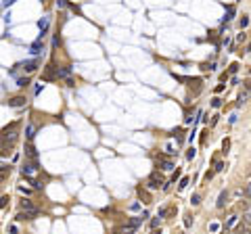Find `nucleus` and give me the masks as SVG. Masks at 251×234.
I'll use <instances>...</instances> for the list:
<instances>
[{
	"label": "nucleus",
	"mask_w": 251,
	"mask_h": 234,
	"mask_svg": "<svg viewBox=\"0 0 251 234\" xmlns=\"http://www.w3.org/2000/svg\"><path fill=\"white\" fill-rule=\"evenodd\" d=\"M146 188H151V190H157V188H163V178H161L159 172H153L146 180Z\"/></svg>",
	"instance_id": "f257e3e1"
},
{
	"label": "nucleus",
	"mask_w": 251,
	"mask_h": 234,
	"mask_svg": "<svg viewBox=\"0 0 251 234\" xmlns=\"http://www.w3.org/2000/svg\"><path fill=\"white\" fill-rule=\"evenodd\" d=\"M40 63H42L40 56H34V59H27V61H21L19 65H21V69H23V71L32 73V71H36V69L40 67Z\"/></svg>",
	"instance_id": "f03ea898"
},
{
	"label": "nucleus",
	"mask_w": 251,
	"mask_h": 234,
	"mask_svg": "<svg viewBox=\"0 0 251 234\" xmlns=\"http://www.w3.org/2000/svg\"><path fill=\"white\" fill-rule=\"evenodd\" d=\"M29 55L32 56H42L44 55V44H42V40H36L32 46H29Z\"/></svg>",
	"instance_id": "7ed1b4c3"
},
{
	"label": "nucleus",
	"mask_w": 251,
	"mask_h": 234,
	"mask_svg": "<svg viewBox=\"0 0 251 234\" xmlns=\"http://www.w3.org/2000/svg\"><path fill=\"white\" fill-rule=\"evenodd\" d=\"M36 172H38V165H36V163H23V165H21V173H23L25 178H32Z\"/></svg>",
	"instance_id": "20e7f679"
},
{
	"label": "nucleus",
	"mask_w": 251,
	"mask_h": 234,
	"mask_svg": "<svg viewBox=\"0 0 251 234\" xmlns=\"http://www.w3.org/2000/svg\"><path fill=\"white\" fill-rule=\"evenodd\" d=\"M48 23H50L48 17H42V19L38 21V27H40V36H38V40H42V38L46 36V32H48Z\"/></svg>",
	"instance_id": "39448f33"
},
{
	"label": "nucleus",
	"mask_w": 251,
	"mask_h": 234,
	"mask_svg": "<svg viewBox=\"0 0 251 234\" xmlns=\"http://www.w3.org/2000/svg\"><path fill=\"white\" fill-rule=\"evenodd\" d=\"M8 103V107H15V109H19V107H25V96H13V98H8L7 100Z\"/></svg>",
	"instance_id": "423d86ee"
},
{
	"label": "nucleus",
	"mask_w": 251,
	"mask_h": 234,
	"mask_svg": "<svg viewBox=\"0 0 251 234\" xmlns=\"http://www.w3.org/2000/svg\"><path fill=\"white\" fill-rule=\"evenodd\" d=\"M71 71H73V67L71 65H65V67H57V77H69L71 76Z\"/></svg>",
	"instance_id": "0eeeda50"
},
{
	"label": "nucleus",
	"mask_w": 251,
	"mask_h": 234,
	"mask_svg": "<svg viewBox=\"0 0 251 234\" xmlns=\"http://www.w3.org/2000/svg\"><path fill=\"white\" fill-rule=\"evenodd\" d=\"M34 136H36V124L29 121L27 128H25V138H27V140H34Z\"/></svg>",
	"instance_id": "6e6552de"
},
{
	"label": "nucleus",
	"mask_w": 251,
	"mask_h": 234,
	"mask_svg": "<svg viewBox=\"0 0 251 234\" xmlns=\"http://www.w3.org/2000/svg\"><path fill=\"white\" fill-rule=\"evenodd\" d=\"M226 201H228V190H222V193H220V197H218V203H216V205L222 209V207L226 205Z\"/></svg>",
	"instance_id": "1a4fd4ad"
},
{
	"label": "nucleus",
	"mask_w": 251,
	"mask_h": 234,
	"mask_svg": "<svg viewBox=\"0 0 251 234\" xmlns=\"http://www.w3.org/2000/svg\"><path fill=\"white\" fill-rule=\"evenodd\" d=\"M234 15H237L234 7H228V8H226V17H224V23H230V21L234 19Z\"/></svg>",
	"instance_id": "9d476101"
},
{
	"label": "nucleus",
	"mask_w": 251,
	"mask_h": 234,
	"mask_svg": "<svg viewBox=\"0 0 251 234\" xmlns=\"http://www.w3.org/2000/svg\"><path fill=\"white\" fill-rule=\"evenodd\" d=\"M25 155H27L29 159H32V161H36V159H38V153H36V149L32 144H27L25 146Z\"/></svg>",
	"instance_id": "9b49d317"
},
{
	"label": "nucleus",
	"mask_w": 251,
	"mask_h": 234,
	"mask_svg": "<svg viewBox=\"0 0 251 234\" xmlns=\"http://www.w3.org/2000/svg\"><path fill=\"white\" fill-rule=\"evenodd\" d=\"M17 86L19 88H25V86H29V77L25 76V77H17Z\"/></svg>",
	"instance_id": "f8f14e48"
},
{
	"label": "nucleus",
	"mask_w": 251,
	"mask_h": 234,
	"mask_svg": "<svg viewBox=\"0 0 251 234\" xmlns=\"http://www.w3.org/2000/svg\"><path fill=\"white\" fill-rule=\"evenodd\" d=\"M159 165H161V169H165V172H172V169H174V163H172V161H161Z\"/></svg>",
	"instance_id": "ddd939ff"
},
{
	"label": "nucleus",
	"mask_w": 251,
	"mask_h": 234,
	"mask_svg": "<svg viewBox=\"0 0 251 234\" xmlns=\"http://www.w3.org/2000/svg\"><path fill=\"white\" fill-rule=\"evenodd\" d=\"M201 69H203V71H216L218 65H216V63H205V65H201Z\"/></svg>",
	"instance_id": "4468645a"
},
{
	"label": "nucleus",
	"mask_w": 251,
	"mask_h": 234,
	"mask_svg": "<svg viewBox=\"0 0 251 234\" xmlns=\"http://www.w3.org/2000/svg\"><path fill=\"white\" fill-rule=\"evenodd\" d=\"M239 25H241V29H245L247 25H249V17H247V15H243V17H241V21H239Z\"/></svg>",
	"instance_id": "2eb2a0df"
},
{
	"label": "nucleus",
	"mask_w": 251,
	"mask_h": 234,
	"mask_svg": "<svg viewBox=\"0 0 251 234\" xmlns=\"http://www.w3.org/2000/svg\"><path fill=\"white\" fill-rule=\"evenodd\" d=\"M237 222H239V215H232V217L228 220V224H226V230H228V228H232V226H237Z\"/></svg>",
	"instance_id": "dca6fc26"
},
{
	"label": "nucleus",
	"mask_w": 251,
	"mask_h": 234,
	"mask_svg": "<svg viewBox=\"0 0 251 234\" xmlns=\"http://www.w3.org/2000/svg\"><path fill=\"white\" fill-rule=\"evenodd\" d=\"M29 184L34 186V188H38V190H42V188H44V184H42V182H38V180H34V178H29Z\"/></svg>",
	"instance_id": "f3484780"
},
{
	"label": "nucleus",
	"mask_w": 251,
	"mask_h": 234,
	"mask_svg": "<svg viewBox=\"0 0 251 234\" xmlns=\"http://www.w3.org/2000/svg\"><path fill=\"white\" fill-rule=\"evenodd\" d=\"M190 203H193V205L197 207V205H199V203H201V194H197V193H195V194H193V197H190Z\"/></svg>",
	"instance_id": "a211bd4d"
},
{
	"label": "nucleus",
	"mask_w": 251,
	"mask_h": 234,
	"mask_svg": "<svg viewBox=\"0 0 251 234\" xmlns=\"http://www.w3.org/2000/svg\"><path fill=\"white\" fill-rule=\"evenodd\" d=\"M211 107H214V109H220V107H222V98H214V100H211Z\"/></svg>",
	"instance_id": "6ab92c4d"
},
{
	"label": "nucleus",
	"mask_w": 251,
	"mask_h": 234,
	"mask_svg": "<svg viewBox=\"0 0 251 234\" xmlns=\"http://www.w3.org/2000/svg\"><path fill=\"white\" fill-rule=\"evenodd\" d=\"M247 96H249V94H247V92H243V94L239 96V103H237V107H243V103L247 100Z\"/></svg>",
	"instance_id": "aec40b11"
},
{
	"label": "nucleus",
	"mask_w": 251,
	"mask_h": 234,
	"mask_svg": "<svg viewBox=\"0 0 251 234\" xmlns=\"http://www.w3.org/2000/svg\"><path fill=\"white\" fill-rule=\"evenodd\" d=\"M186 184H188V178L184 176V178L180 180V184H178V190H184V188H186Z\"/></svg>",
	"instance_id": "412c9836"
},
{
	"label": "nucleus",
	"mask_w": 251,
	"mask_h": 234,
	"mask_svg": "<svg viewBox=\"0 0 251 234\" xmlns=\"http://www.w3.org/2000/svg\"><path fill=\"white\" fill-rule=\"evenodd\" d=\"M218 230H220V224H218V222L209 224V232H218Z\"/></svg>",
	"instance_id": "4be33fe9"
},
{
	"label": "nucleus",
	"mask_w": 251,
	"mask_h": 234,
	"mask_svg": "<svg viewBox=\"0 0 251 234\" xmlns=\"http://www.w3.org/2000/svg\"><path fill=\"white\" fill-rule=\"evenodd\" d=\"M138 193H140V197L145 199V203H151V199H149V194H146L145 190H142V188H138Z\"/></svg>",
	"instance_id": "5701e85b"
},
{
	"label": "nucleus",
	"mask_w": 251,
	"mask_h": 234,
	"mask_svg": "<svg viewBox=\"0 0 251 234\" xmlns=\"http://www.w3.org/2000/svg\"><path fill=\"white\" fill-rule=\"evenodd\" d=\"M165 215H167V207H161V209H159V213H157V217H161V220H163Z\"/></svg>",
	"instance_id": "b1692460"
},
{
	"label": "nucleus",
	"mask_w": 251,
	"mask_h": 234,
	"mask_svg": "<svg viewBox=\"0 0 251 234\" xmlns=\"http://www.w3.org/2000/svg\"><path fill=\"white\" fill-rule=\"evenodd\" d=\"M165 153L170 155V157H172V155H176V151H174V146H172V144H165Z\"/></svg>",
	"instance_id": "393cba45"
},
{
	"label": "nucleus",
	"mask_w": 251,
	"mask_h": 234,
	"mask_svg": "<svg viewBox=\"0 0 251 234\" xmlns=\"http://www.w3.org/2000/svg\"><path fill=\"white\" fill-rule=\"evenodd\" d=\"M8 234H19V228L15 226V224H11V226H8Z\"/></svg>",
	"instance_id": "a878e982"
},
{
	"label": "nucleus",
	"mask_w": 251,
	"mask_h": 234,
	"mask_svg": "<svg viewBox=\"0 0 251 234\" xmlns=\"http://www.w3.org/2000/svg\"><path fill=\"white\" fill-rule=\"evenodd\" d=\"M197 155V151H195V146H193V149H188V153H186V159H193Z\"/></svg>",
	"instance_id": "bb28decb"
},
{
	"label": "nucleus",
	"mask_w": 251,
	"mask_h": 234,
	"mask_svg": "<svg viewBox=\"0 0 251 234\" xmlns=\"http://www.w3.org/2000/svg\"><path fill=\"white\" fill-rule=\"evenodd\" d=\"M222 169H224V163H222V161H218V163H216V167H214V172H222Z\"/></svg>",
	"instance_id": "cd10ccee"
},
{
	"label": "nucleus",
	"mask_w": 251,
	"mask_h": 234,
	"mask_svg": "<svg viewBox=\"0 0 251 234\" xmlns=\"http://www.w3.org/2000/svg\"><path fill=\"white\" fill-rule=\"evenodd\" d=\"M67 7V0H57V8H65Z\"/></svg>",
	"instance_id": "c85d7f7f"
},
{
	"label": "nucleus",
	"mask_w": 251,
	"mask_h": 234,
	"mask_svg": "<svg viewBox=\"0 0 251 234\" xmlns=\"http://www.w3.org/2000/svg\"><path fill=\"white\" fill-rule=\"evenodd\" d=\"M52 46H61V36H55V38H52Z\"/></svg>",
	"instance_id": "c756f323"
},
{
	"label": "nucleus",
	"mask_w": 251,
	"mask_h": 234,
	"mask_svg": "<svg viewBox=\"0 0 251 234\" xmlns=\"http://www.w3.org/2000/svg\"><path fill=\"white\" fill-rule=\"evenodd\" d=\"M159 224H161V217H155V220L151 222V228H157V226H159Z\"/></svg>",
	"instance_id": "7c9ffc66"
},
{
	"label": "nucleus",
	"mask_w": 251,
	"mask_h": 234,
	"mask_svg": "<svg viewBox=\"0 0 251 234\" xmlns=\"http://www.w3.org/2000/svg\"><path fill=\"white\" fill-rule=\"evenodd\" d=\"M140 209V203H132V205H130V211H138Z\"/></svg>",
	"instance_id": "2f4dec72"
},
{
	"label": "nucleus",
	"mask_w": 251,
	"mask_h": 234,
	"mask_svg": "<svg viewBox=\"0 0 251 234\" xmlns=\"http://www.w3.org/2000/svg\"><path fill=\"white\" fill-rule=\"evenodd\" d=\"M228 124H237V113H232V115L228 117Z\"/></svg>",
	"instance_id": "473e14b6"
},
{
	"label": "nucleus",
	"mask_w": 251,
	"mask_h": 234,
	"mask_svg": "<svg viewBox=\"0 0 251 234\" xmlns=\"http://www.w3.org/2000/svg\"><path fill=\"white\" fill-rule=\"evenodd\" d=\"M237 69H239V63H232L230 65V73H237Z\"/></svg>",
	"instance_id": "72a5a7b5"
},
{
	"label": "nucleus",
	"mask_w": 251,
	"mask_h": 234,
	"mask_svg": "<svg viewBox=\"0 0 251 234\" xmlns=\"http://www.w3.org/2000/svg\"><path fill=\"white\" fill-rule=\"evenodd\" d=\"M19 193H23V194H29L32 190H29V188H25V186H19Z\"/></svg>",
	"instance_id": "f704fd0d"
},
{
	"label": "nucleus",
	"mask_w": 251,
	"mask_h": 234,
	"mask_svg": "<svg viewBox=\"0 0 251 234\" xmlns=\"http://www.w3.org/2000/svg\"><path fill=\"white\" fill-rule=\"evenodd\" d=\"M190 224H193V220H190V217L186 215V217H184V226H186V228H190Z\"/></svg>",
	"instance_id": "c9c22d12"
},
{
	"label": "nucleus",
	"mask_w": 251,
	"mask_h": 234,
	"mask_svg": "<svg viewBox=\"0 0 251 234\" xmlns=\"http://www.w3.org/2000/svg\"><path fill=\"white\" fill-rule=\"evenodd\" d=\"M178 178H180V169H176V173H174V176H172V182H176V180H178Z\"/></svg>",
	"instance_id": "e433bc0d"
},
{
	"label": "nucleus",
	"mask_w": 251,
	"mask_h": 234,
	"mask_svg": "<svg viewBox=\"0 0 251 234\" xmlns=\"http://www.w3.org/2000/svg\"><path fill=\"white\" fill-rule=\"evenodd\" d=\"M40 90H42V84H36V88H34V94H40Z\"/></svg>",
	"instance_id": "4c0bfd02"
},
{
	"label": "nucleus",
	"mask_w": 251,
	"mask_h": 234,
	"mask_svg": "<svg viewBox=\"0 0 251 234\" xmlns=\"http://www.w3.org/2000/svg\"><path fill=\"white\" fill-rule=\"evenodd\" d=\"M245 38H247L245 34H239V36H237V42H245Z\"/></svg>",
	"instance_id": "58836bf2"
},
{
	"label": "nucleus",
	"mask_w": 251,
	"mask_h": 234,
	"mask_svg": "<svg viewBox=\"0 0 251 234\" xmlns=\"http://www.w3.org/2000/svg\"><path fill=\"white\" fill-rule=\"evenodd\" d=\"M243 193H245V194H251V182H249V186H247V188H245Z\"/></svg>",
	"instance_id": "ea45409f"
},
{
	"label": "nucleus",
	"mask_w": 251,
	"mask_h": 234,
	"mask_svg": "<svg viewBox=\"0 0 251 234\" xmlns=\"http://www.w3.org/2000/svg\"><path fill=\"white\" fill-rule=\"evenodd\" d=\"M151 234H161V230H157V228H153V230H151Z\"/></svg>",
	"instance_id": "a19ab883"
},
{
	"label": "nucleus",
	"mask_w": 251,
	"mask_h": 234,
	"mask_svg": "<svg viewBox=\"0 0 251 234\" xmlns=\"http://www.w3.org/2000/svg\"><path fill=\"white\" fill-rule=\"evenodd\" d=\"M247 52H251V42H249V44H247Z\"/></svg>",
	"instance_id": "79ce46f5"
},
{
	"label": "nucleus",
	"mask_w": 251,
	"mask_h": 234,
	"mask_svg": "<svg viewBox=\"0 0 251 234\" xmlns=\"http://www.w3.org/2000/svg\"><path fill=\"white\" fill-rule=\"evenodd\" d=\"M222 234H228V230H226V232H222Z\"/></svg>",
	"instance_id": "37998d69"
},
{
	"label": "nucleus",
	"mask_w": 251,
	"mask_h": 234,
	"mask_svg": "<svg viewBox=\"0 0 251 234\" xmlns=\"http://www.w3.org/2000/svg\"><path fill=\"white\" fill-rule=\"evenodd\" d=\"M249 76H251V69H249Z\"/></svg>",
	"instance_id": "c03bdc74"
}]
</instances>
